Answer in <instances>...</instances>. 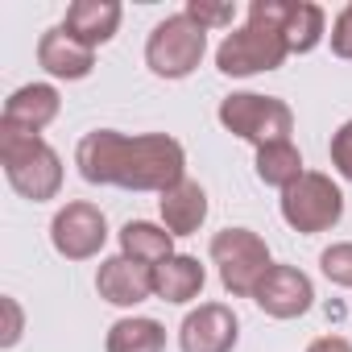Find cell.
Here are the masks:
<instances>
[{"label":"cell","instance_id":"cell-1","mask_svg":"<svg viewBox=\"0 0 352 352\" xmlns=\"http://www.w3.org/2000/svg\"><path fill=\"white\" fill-rule=\"evenodd\" d=\"M75 166L91 187L120 191H170L187 179V149L166 133L124 137L116 129H96L79 141Z\"/></svg>","mask_w":352,"mask_h":352},{"label":"cell","instance_id":"cell-2","mask_svg":"<svg viewBox=\"0 0 352 352\" xmlns=\"http://www.w3.org/2000/svg\"><path fill=\"white\" fill-rule=\"evenodd\" d=\"M282 5L286 0H253L249 5V21L228 34L216 50V67L232 79L245 75H261V71H278L290 58L286 34H282Z\"/></svg>","mask_w":352,"mask_h":352},{"label":"cell","instance_id":"cell-3","mask_svg":"<svg viewBox=\"0 0 352 352\" xmlns=\"http://www.w3.org/2000/svg\"><path fill=\"white\" fill-rule=\"evenodd\" d=\"M0 166L21 199L46 204L63 191V157L46 145L42 133H25L0 120Z\"/></svg>","mask_w":352,"mask_h":352},{"label":"cell","instance_id":"cell-4","mask_svg":"<svg viewBox=\"0 0 352 352\" xmlns=\"http://www.w3.org/2000/svg\"><path fill=\"white\" fill-rule=\"evenodd\" d=\"M220 124H224L232 137H241V141L265 149V145L290 141V133H294V112H290V104L278 100V96L232 91V96L220 100Z\"/></svg>","mask_w":352,"mask_h":352},{"label":"cell","instance_id":"cell-5","mask_svg":"<svg viewBox=\"0 0 352 352\" xmlns=\"http://www.w3.org/2000/svg\"><path fill=\"white\" fill-rule=\"evenodd\" d=\"M208 54V30L183 9L153 25L145 42V63L157 79H187Z\"/></svg>","mask_w":352,"mask_h":352},{"label":"cell","instance_id":"cell-6","mask_svg":"<svg viewBox=\"0 0 352 352\" xmlns=\"http://www.w3.org/2000/svg\"><path fill=\"white\" fill-rule=\"evenodd\" d=\"M212 261L232 298H253L257 282L270 274V245L253 228H224L212 236Z\"/></svg>","mask_w":352,"mask_h":352},{"label":"cell","instance_id":"cell-7","mask_svg":"<svg viewBox=\"0 0 352 352\" xmlns=\"http://www.w3.org/2000/svg\"><path fill=\"white\" fill-rule=\"evenodd\" d=\"M340 216H344V195L331 183V174L307 170L294 187L282 191V220L294 232H302V236H315V232L336 228Z\"/></svg>","mask_w":352,"mask_h":352},{"label":"cell","instance_id":"cell-8","mask_svg":"<svg viewBox=\"0 0 352 352\" xmlns=\"http://www.w3.org/2000/svg\"><path fill=\"white\" fill-rule=\"evenodd\" d=\"M50 241H54V249H58L67 261H87V257H96V253L104 249V241H108V220H104V212H100L96 204L75 199V204H67V208L54 212V220H50Z\"/></svg>","mask_w":352,"mask_h":352},{"label":"cell","instance_id":"cell-9","mask_svg":"<svg viewBox=\"0 0 352 352\" xmlns=\"http://www.w3.org/2000/svg\"><path fill=\"white\" fill-rule=\"evenodd\" d=\"M253 302L270 315V319H298L311 311L315 302V286L298 265H270V274L257 282Z\"/></svg>","mask_w":352,"mask_h":352},{"label":"cell","instance_id":"cell-10","mask_svg":"<svg viewBox=\"0 0 352 352\" xmlns=\"http://www.w3.org/2000/svg\"><path fill=\"white\" fill-rule=\"evenodd\" d=\"M236 340H241V319L224 302H199L179 327L183 352H232Z\"/></svg>","mask_w":352,"mask_h":352},{"label":"cell","instance_id":"cell-11","mask_svg":"<svg viewBox=\"0 0 352 352\" xmlns=\"http://www.w3.org/2000/svg\"><path fill=\"white\" fill-rule=\"evenodd\" d=\"M96 290L104 302L112 307H137L153 294V270L133 261V257H108L100 261V274H96Z\"/></svg>","mask_w":352,"mask_h":352},{"label":"cell","instance_id":"cell-12","mask_svg":"<svg viewBox=\"0 0 352 352\" xmlns=\"http://www.w3.org/2000/svg\"><path fill=\"white\" fill-rule=\"evenodd\" d=\"M38 63L42 71H50L54 79H87L91 67H96V50L83 46L79 38H71L63 25L46 30L42 42H38Z\"/></svg>","mask_w":352,"mask_h":352},{"label":"cell","instance_id":"cell-13","mask_svg":"<svg viewBox=\"0 0 352 352\" xmlns=\"http://www.w3.org/2000/svg\"><path fill=\"white\" fill-rule=\"evenodd\" d=\"M157 208H162V228L170 236H191L208 220V191L195 179H183V183H174L170 191H162Z\"/></svg>","mask_w":352,"mask_h":352},{"label":"cell","instance_id":"cell-14","mask_svg":"<svg viewBox=\"0 0 352 352\" xmlns=\"http://www.w3.org/2000/svg\"><path fill=\"white\" fill-rule=\"evenodd\" d=\"M120 5L116 0H75V5L67 9V17H63V30L71 34V38H79L83 46H104V42H112L116 38V30H120Z\"/></svg>","mask_w":352,"mask_h":352},{"label":"cell","instance_id":"cell-15","mask_svg":"<svg viewBox=\"0 0 352 352\" xmlns=\"http://www.w3.org/2000/svg\"><path fill=\"white\" fill-rule=\"evenodd\" d=\"M58 108H63V100L50 83H25L5 100V116L0 120L13 129H25V133H42L58 116Z\"/></svg>","mask_w":352,"mask_h":352},{"label":"cell","instance_id":"cell-16","mask_svg":"<svg viewBox=\"0 0 352 352\" xmlns=\"http://www.w3.org/2000/svg\"><path fill=\"white\" fill-rule=\"evenodd\" d=\"M204 286H208V274H204L199 257L174 253L162 265H153V294L162 302H191L204 294Z\"/></svg>","mask_w":352,"mask_h":352},{"label":"cell","instance_id":"cell-17","mask_svg":"<svg viewBox=\"0 0 352 352\" xmlns=\"http://www.w3.org/2000/svg\"><path fill=\"white\" fill-rule=\"evenodd\" d=\"M120 253L153 270V265H162L166 257H174V236H170L166 228L149 224V220H129V224L120 228Z\"/></svg>","mask_w":352,"mask_h":352},{"label":"cell","instance_id":"cell-18","mask_svg":"<svg viewBox=\"0 0 352 352\" xmlns=\"http://www.w3.org/2000/svg\"><path fill=\"white\" fill-rule=\"evenodd\" d=\"M282 34L290 54H311L323 42V9L311 0H286L282 5Z\"/></svg>","mask_w":352,"mask_h":352},{"label":"cell","instance_id":"cell-19","mask_svg":"<svg viewBox=\"0 0 352 352\" xmlns=\"http://www.w3.org/2000/svg\"><path fill=\"white\" fill-rule=\"evenodd\" d=\"M104 352H166V327L157 319H145V315L116 319L108 327Z\"/></svg>","mask_w":352,"mask_h":352},{"label":"cell","instance_id":"cell-20","mask_svg":"<svg viewBox=\"0 0 352 352\" xmlns=\"http://www.w3.org/2000/svg\"><path fill=\"white\" fill-rule=\"evenodd\" d=\"M302 153L294 149V141H278V145H265V149H257V179L265 183V187H278V191H286V187H294L298 179H302Z\"/></svg>","mask_w":352,"mask_h":352},{"label":"cell","instance_id":"cell-21","mask_svg":"<svg viewBox=\"0 0 352 352\" xmlns=\"http://www.w3.org/2000/svg\"><path fill=\"white\" fill-rule=\"evenodd\" d=\"M319 270H323V278H327V282H336V286L352 290V241L323 249V253H319Z\"/></svg>","mask_w":352,"mask_h":352},{"label":"cell","instance_id":"cell-22","mask_svg":"<svg viewBox=\"0 0 352 352\" xmlns=\"http://www.w3.org/2000/svg\"><path fill=\"white\" fill-rule=\"evenodd\" d=\"M331 166L340 170V179L352 183V120H344L331 133Z\"/></svg>","mask_w":352,"mask_h":352},{"label":"cell","instance_id":"cell-23","mask_svg":"<svg viewBox=\"0 0 352 352\" xmlns=\"http://www.w3.org/2000/svg\"><path fill=\"white\" fill-rule=\"evenodd\" d=\"M187 13L204 25V30H216V25H232L236 17V5H208V0H191Z\"/></svg>","mask_w":352,"mask_h":352},{"label":"cell","instance_id":"cell-24","mask_svg":"<svg viewBox=\"0 0 352 352\" xmlns=\"http://www.w3.org/2000/svg\"><path fill=\"white\" fill-rule=\"evenodd\" d=\"M331 54L336 58H352V0L340 9V17L331 21Z\"/></svg>","mask_w":352,"mask_h":352},{"label":"cell","instance_id":"cell-25","mask_svg":"<svg viewBox=\"0 0 352 352\" xmlns=\"http://www.w3.org/2000/svg\"><path fill=\"white\" fill-rule=\"evenodd\" d=\"M0 311H5V336H0V348H13L21 340V327H25V315L17 307V298H0Z\"/></svg>","mask_w":352,"mask_h":352},{"label":"cell","instance_id":"cell-26","mask_svg":"<svg viewBox=\"0 0 352 352\" xmlns=\"http://www.w3.org/2000/svg\"><path fill=\"white\" fill-rule=\"evenodd\" d=\"M307 352H352V344H348L344 336H319Z\"/></svg>","mask_w":352,"mask_h":352}]
</instances>
